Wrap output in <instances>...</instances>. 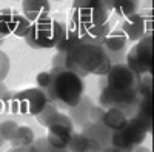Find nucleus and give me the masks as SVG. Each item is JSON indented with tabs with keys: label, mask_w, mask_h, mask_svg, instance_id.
<instances>
[{
	"label": "nucleus",
	"mask_w": 154,
	"mask_h": 152,
	"mask_svg": "<svg viewBox=\"0 0 154 152\" xmlns=\"http://www.w3.org/2000/svg\"><path fill=\"white\" fill-rule=\"evenodd\" d=\"M102 148L99 143H96V142H93V140H89V145H88V148H86V151L85 152H102Z\"/></svg>",
	"instance_id": "31"
},
{
	"label": "nucleus",
	"mask_w": 154,
	"mask_h": 152,
	"mask_svg": "<svg viewBox=\"0 0 154 152\" xmlns=\"http://www.w3.org/2000/svg\"><path fill=\"white\" fill-rule=\"evenodd\" d=\"M49 2H51V0H49ZM56 2H63V0H56Z\"/></svg>",
	"instance_id": "37"
},
{
	"label": "nucleus",
	"mask_w": 154,
	"mask_h": 152,
	"mask_svg": "<svg viewBox=\"0 0 154 152\" xmlns=\"http://www.w3.org/2000/svg\"><path fill=\"white\" fill-rule=\"evenodd\" d=\"M60 152H68V149H62Z\"/></svg>",
	"instance_id": "36"
},
{
	"label": "nucleus",
	"mask_w": 154,
	"mask_h": 152,
	"mask_svg": "<svg viewBox=\"0 0 154 152\" xmlns=\"http://www.w3.org/2000/svg\"><path fill=\"white\" fill-rule=\"evenodd\" d=\"M82 134L88 137L89 140L99 143L102 148L111 145V134L112 131L102 123V121H88L82 126Z\"/></svg>",
	"instance_id": "12"
},
{
	"label": "nucleus",
	"mask_w": 154,
	"mask_h": 152,
	"mask_svg": "<svg viewBox=\"0 0 154 152\" xmlns=\"http://www.w3.org/2000/svg\"><path fill=\"white\" fill-rule=\"evenodd\" d=\"M133 152H151V149H149V148H145V146L140 145V146H137Z\"/></svg>",
	"instance_id": "33"
},
{
	"label": "nucleus",
	"mask_w": 154,
	"mask_h": 152,
	"mask_svg": "<svg viewBox=\"0 0 154 152\" xmlns=\"http://www.w3.org/2000/svg\"><path fill=\"white\" fill-rule=\"evenodd\" d=\"M128 43L130 42L125 37V34L116 26L106 35V39L102 43V48H103L106 55L109 57L112 65H119V63H125V54L128 51Z\"/></svg>",
	"instance_id": "10"
},
{
	"label": "nucleus",
	"mask_w": 154,
	"mask_h": 152,
	"mask_svg": "<svg viewBox=\"0 0 154 152\" xmlns=\"http://www.w3.org/2000/svg\"><path fill=\"white\" fill-rule=\"evenodd\" d=\"M125 65L139 75H148L152 71V34H145L125 54Z\"/></svg>",
	"instance_id": "5"
},
{
	"label": "nucleus",
	"mask_w": 154,
	"mask_h": 152,
	"mask_svg": "<svg viewBox=\"0 0 154 152\" xmlns=\"http://www.w3.org/2000/svg\"><path fill=\"white\" fill-rule=\"evenodd\" d=\"M32 28V22L26 17L23 16L22 12H17L14 14V19H12V29H11V35H16V37H25L28 35V32L31 31Z\"/></svg>",
	"instance_id": "18"
},
{
	"label": "nucleus",
	"mask_w": 154,
	"mask_h": 152,
	"mask_svg": "<svg viewBox=\"0 0 154 152\" xmlns=\"http://www.w3.org/2000/svg\"><path fill=\"white\" fill-rule=\"evenodd\" d=\"M93 106H94V101L89 98L88 95H83L74 108L68 109L66 115L71 118L74 126H80V128H82L83 124H86L89 121V112H91Z\"/></svg>",
	"instance_id": "13"
},
{
	"label": "nucleus",
	"mask_w": 154,
	"mask_h": 152,
	"mask_svg": "<svg viewBox=\"0 0 154 152\" xmlns=\"http://www.w3.org/2000/svg\"><path fill=\"white\" fill-rule=\"evenodd\" d=\"M88 145H89L88 137H85L82 132H74L69 138L66 149H68V152H85Z\"/></svg>",
	"instance_id": "22"
},
{
	"label": "nucleus",
	"mask_w": 154,
	"mask_h": 152,
	"mask_svg": "<svg viewBox=\"0 0 154 152\" xmlns=\"http://www.w3.org/2000/svg\"><path fill=\"white\" fill-rule=\"evenodd\" d=\"M35 140V137H34V132L31 128H28V126H25V124H19V128L16 131V135L12 137V140L9 142L12 146H29L32 145Z\"/></svg>",
	"instance_id": "20"
},
{
	"label": "nucleus",
	"mask_w": 154,
	"mask_h": 152,
	"mask_svg": "<svg viewBox=\"0 0 154 152\" xmlns=\"http://www.w3.org/2000/svg\"><path fill=\"white\" fill-rule=\"evenodd\" d=\"M117 28L125 34L130 43L139 42L145 34H152V11L134 12L119 20Z\"/></svg>",
	"instance_id": "8"
},
{
	"label": "nucleus",
	"mask_w": 154,
	"mask_h": 152,
	"mask_svg": "<svg viewBox=\"0 0 154 152\" xmlns=\"http://www.w3.org/2000/svg\"><path fill=\"white\" fill-rule=\"evenodd\" d=\"M51 85L46 91L49 101L59 109H71L85 95V82L80 75L65 68H51Z\"/></svg>",
	"instance_id": "2"
},
{
	"label": "nucleus",
	"mask_w": 154,
	"mask_h": 152,
	"mask_svg": "<svg viewBox=\"0 0 154 152\" xmlns=\"http://www.w3.org/2000/svg\"><path fill=\"white\" fill-rule=\"evenodd\" d=\"M11 69V60L9 57L0 49V82H3L6 79V75L9 74Z\"/></svg>",
	"instance_id": "28"
},
{
	"label": "nucleus",
	"mask_w": 154,
	"mask_h": 152,
	"mask_svg": "<svg viewBox=\"0 0 154 152\" xmlns=\"http://www.w3.org/2000/svg\"><path fill=\"white\" fill-rule=\"evenodd\" d=\"M82 42H83L82 31L79 28L72 26V25L66 23V34H65V37H63V40L56 46V51H57L59 54H66V52H69L74 46H77V45L82 43Z\"/></svg>",
	"instance_id": "16"
},
{
	"label": "nucleus",
	"mask_w": 154,
	"mask_h": 152,
	"mask_svg": "<svg viewBox=\"0 0 154 152\" xmlns=\"http://www.w3.org/2000/svg\"><path fill=\"white\" fill-rule=\"evenodd\" d=\"M11 98H12V94L8 91V88L3 85V82H0V112L9 111Z\"/></svg>",
	"instance_id": "25"
},
{
	"label": "nucleus",
	"mask_w": 154,
	"mask_h": 152,
	"mask_svg": "<svg viewBox=\"0 0 154 152\" xmlns=\"http://www.w3.org/2000/svg\"><path fill=\"white\" fill-rule=\"evenodd\" d=\"M112 29L111 22H106L103 25L99 26H91L82 31V39L85 43H93V45H100L103 43V40L106 39V35L109 34V31Z\"/></svg>",
	"instance_id": "15"
},
{
	"label": "nucleus",
	"mask_w": 154,
	"mask_h": 152,
	"mask_svg": "<svg viewBox=\"0 0 154 152\" xmlns=\"http://www.w3.org/2000/svg\"><path fill=\"white\" fill-rule=\"evenodd\" d=\"M139 97H151L152 94V79H151V74L148 75H142L139 82Z\"/></svg>",
	"instance_id": "24"
},
{
	"label": "nucleus",
	"mask_w": 154,
	"mask_h": 152,
	"mask_svg": "<svg viewBox=\"0 0 154 152\" xmlns=\"http://www.w3.org/2000/svg\"><path fill=\"white\" fill-rule=\"evenodd\" d=\"M103 114H105V109L102 106H93L91 108V112H89V121H102L103 118Z\"/></svg>",
	"instance_id": "29"
},
{
	"label": "nucleus",
	"mask_w": 154,
	"mask_h": 152,
	"mask_svg": "<svg viewBox=\"0 0 154 152\" xmlns=\"http://www.w3.org/2000/svg\"><path fill=\"white\" fill-rule=\"evenodd\" d=\"M126 120H128V117L123 111H120L117 108H109V109H105L102 123H103L106 128H109L111 131H116V129L122 128L126 123Z\"/></svg>",
	"instance_id": "17"
},
{
	"label": "nucleus",
	"mask_w": 154,
	"mask_h": 152,
	"mask_svg": "<svg viewBox=\"0 0 154 152\" xmlns=\"http://www.w3.org/2000/svg\"><path fill=\"white\" fill-rule=\"evenodd\" d=\"M19 128V123H16L14 120H6L3 123H0V134H2L5 142H11L12 137L16 135V131Z\"/></svg>",
	"instance_id": "23"
},
{
	"label": "nucleus",
	"mask_w": 154,
	"mask_h": 152,
	"mask_svg": "<svg viewBox=\"0 0 154 152\" xmlns=\"http://www.w3.org/2000/svg\"><path fill=\"white\" fill-rule=\"evenodd\" d=\"M14 14H16V11L11 9V8L0 9V35H2V37L11 35L12 19H14Z\"/></svg>",
	"instance_id": "21"
},
{
	"label": "nucleus",
	"mask_w": 154,
	"mask_h": 152,
	"mask_svg": "<svg viewBox=\"0 0 154 152\" xmlns=\"http://www.w3.org/2000/svg\"><path fill=\"white\" fill-rule=\"evenodd\" d=\"M102 152H122V151H119L117 148H114L112 145H108L106 148H103V149H102Z\"/></svg>",
	"instance_id": "32"
},
{
	"label": "nucleus",
	"mask_w": 154,
	"mask_h": 152,
	"mask_svg": "<svg viewBox=\"0 0 154 152\" xmlns=\"http://www.w3.org/2000/svg\"><path fill=\"white\" fill-rule=\"evenodd\" d=\"M9 152H37V151L34 145H29V146H12Z\"/></svg>",
	"instance_id": "30"
},
{
	"label": "nucleus",
	"mask_w": 154,
	"mask_h": 152,
	"mask_svg": "<svg viewBox=\"0 0 154 152\" xmlns=\"http://www.w3.org/2000/svg\"><path fill=\"white\" fill-rule=\"evenodd\" d=\"M34 148L37 152H60L62 149H57L54 148L53 145H51L48 140H46V137H40V138H35L34 140Z\"/></svg>",
	"instance_id": "26"
},
{
	"label": "nucleus",
	"mask_w": 154,
	"mask_h": 152,
	"mask_svg": "<svg viewBox=\"0 0 154 152\" xmlns=\"http://www.w3.org/2000/svg\"><path fill=\"white\" fill-rule=\"evenodd\" d=\"M49 0H22V14L26 16L32 23L49 17Z\"/></svg>",
	"instance_id": "11"
},
{
	"label": "nucleus",
	"mask_w": 154,
	"mask_h": 152,
	"mask_svg": "<svg viewBox=\"0 0 154 152\" xmlns=\"http://www.w3.org/2000/svg\"><path fill=\"white\" fill-rule=\"evenodd\" d=\"M48 97L38 88H28L12 95L9 103V112L22 114V115H32L35 117L40 114L42 109L48 103Z\"/></svg>",
	"instance_id": "6"
},
{
	"label": "nucleus",
	"mask_w": 154,
	"mask_h": 152,
	"mask_svg": "<svg viewBox=\"0 0 154 152\" xmlns=\"http://www.w3.org/2000/svg\"><path fill=\"white\" fill-rule=\"evenodd\" d=\"M35 82H37V88H38V89L46 94V91L49 89V85H51V74H49V71L38 72Z\"/></svg>",
	"instance_id": "27"
},
{
	"label": "nucleus",
	"mask_w": 154,
	"mask_h": 152,
	"mask_svg": "<svg viewBox=\"0 0 154 152\" xmlns=\"http://www.w3.org/2000/svg\"><path fill=\"white\" fill-rule=\"evenodd\" d=\"M46 140L57 149H66L69 138L74 134V124L66 114H59L57 120L46 129Z\"/></svg>",
	"instance_id": "9"
},
{
	"label": "nucleus",
	"mask_w": 154,
	"mask_h": 152,
	"mask_svg": "<svg viewBox=\"0 0 154 152\" xmlns=\"http://www.w3.org/2000/svg\"><path fill=\"white\" fill-rule=\"evenodd\" d=\"M148 137V131L134 118H128L122 128L112 131L111 145L122 152H133Z\"/></svg>",
	"instance_id": "7"
},
{
	"label": "nucleus",
	"mask_w": 154,
	"mask_h": 152,
	"mask_svg": "<svg viewBox=\"0 0 154 152\" xmlns=\"http://www.w3.org/2000/svg\"><path fill=\"white\" fill-rule=\"evenodd\" d=\"M66 34V23L46 17L40 22L32 23V28L25 37L32 49H56Z\"/></svg>",
	"instance_id": "4"
},
{
	"label": "nucleus",
	"mask_w": 154,
	"mask_h": 152,
	"mask_svg": "<svg viewBox=\"0 0 154 152\" xmlns=\"http://www.w3.org/2000/svg\"><path fill=\"white\" fill-rule=\"evenodd\" d=\"M111 12L102 0H74L69 9V25L80 31L109 22Z\"/></svg>",
	"instance_id": "3"
},
{
	"label": "nucleus",
	"mask_w": 154,
	"mask_h": 152,
	"mask_svg": "<svg viewBox=\"0 0 154 152\" xmlns=\"http://www.w3.org/2000/svg\"><path fill=\"white\" fill-rule=\"evenodd\" d=\"M3 42H5V37H2V35H0V46L3 45Z\"/></svg>",
	"instance_id": "35"
},
{
	"label": "nucleus",
	"mask_w": 154,
	"mask_h": 152,
	"mask_svg": "<svg viewBox=\"0 0 154 152\" xmlns=\"http://www.w3.org/2000/svg\"><path fill=\"white\" fill-rule=\"evenodd\" d=\"M111 68L112 63L100 45L82 42L65 54V69L72 71L82 79L91 74L105 77Z\"/></svg>",
	"instance_id": "1"
},
{
	"label": "nucleus",
	"mask_w": 154,
	"mask_h": 152,
	"mask_svg": "<svg viewBox=\"0 0 154 152\" xmlns=\"http://www.w3.org/2000/svg\"><path fill=\"white\" fill-rule=\"evenodd\" d=\"M109 12H114L119 19H123L130 14H134L139 9L140 0H102Z\"/></svg>",
	"instance_id": "14"
},
{
	"label": "nucleus",
	"mask_w": 154,
	"mask_h": 152,
	"mask_svg": "<svg viewBox=\"0 0 154 152\" xmlns=\"http://www.w3.org/2000/svg\"><path fill=\"white\" fill-rule=\"evenodd\" d=\"M3 143H5V140H3V137H2V134H0V148L3 146Z\"/></svg>",
	"instance_id": "34"
},
{
	"label": "nucleus",
	"mask_w": 154,
	"mask_h": 152,
	"mask_svg": "<svg viewBox=\"0 0 154 152\" xmlns=\"http://www.w3.org/2000/svg\"><path fill=\"white\" fill-rule=\"evenodd\" d=\"M59 114H60V109L53 103V101H48L46 106L42 109V112L35 115V118H37V121H38V123H40V124L43 126V128H46V129H48L49 126L57 120Z\"/></svg>",
	"instance_id": "19"
}]
</instances>
